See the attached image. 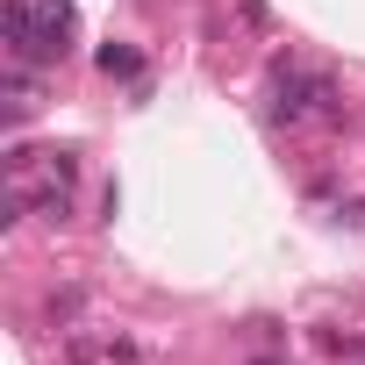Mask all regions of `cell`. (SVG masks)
I'll return each mask as SVG.
<instances>
[{
	"label": "cell",
	"instance_id": "cell-1",
	"mask_svg": "<svg viewBox=\"0 0 365 365\" xmlns=\"http://www.w3.org/2000/svg\"><path fill=\"white\" fill-rule=\"evenodd\" d=\"M101 72H108V79H136V72H143V58H136L129 43H101Z\"/></svg>",
	"mask_w": 365,
	"mask_h": 365
}]
</instances>
